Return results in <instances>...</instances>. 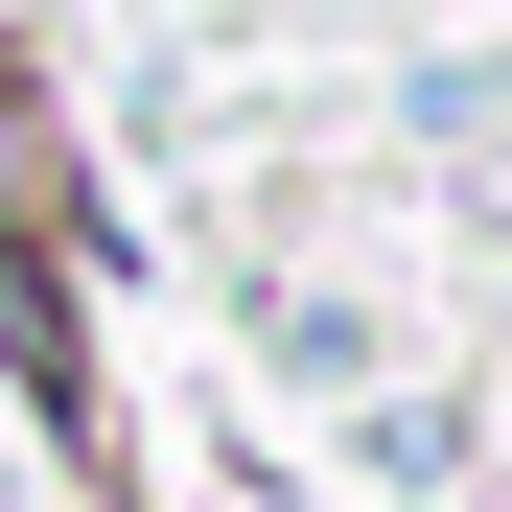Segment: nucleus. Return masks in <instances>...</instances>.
<instances>
[{"instance_id":"f03ea898","label":"nucleus","mask_w":512,"mask_h":512,"mask_svg":"<svg viewBox=\"0 0 512 512\" xmlns=\"http://www.w3.org/2000/svg\"><path fill=\"white\" fill-rule=\"evenodd\" d=\"M419 140H512V47H443V70H419Z\"/></svg>"},{"instance_id":"f257e3e1","label":"nucleus","mask_w":512,"mask_h":512,"mask_svg":"<svg viewBox=\"0 0 512 512\" xmlns=\"http://www.w3.org/2000/svg\"><path fill=\"white\" fill-rule=\"evenodd\" d=\"M0 256H94V163H70V117L24 94V47H0Z\"/></svg>"}]
</instances>
